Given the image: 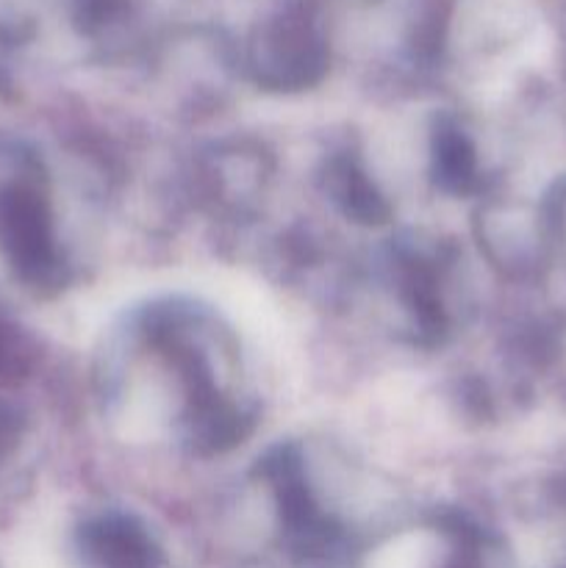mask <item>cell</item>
Masks as SVG:
<instances>
[{"label":"cell","instance_id":"cell-1","mask_svg":"<svg viewBox=\"0 0 566 568\" xmlns=\"http://www.w3.org/2000/svg\"><path fill=\"white\" fill-rule=\"evenodd\" d=\"M0 247L26 281L42 283L48 277L53 247L37 172H17L0 186Z\"/></svg>","mask_w":566,"mask_h":568},{"label":"cell","instance_id":"cell-2","mask_svg":"<svg viewBox=\"0 0 566 568\" xmlns=\"http://www.w3.org/2000/svg\"><path fill=\"white\" fill-rule=\"evenodd\" d=\"M17 444V416L11 414L9 405L0 403V460L11 453Z\"/></svg>","mask_w":566,"mask_h":568}]
</instances>
